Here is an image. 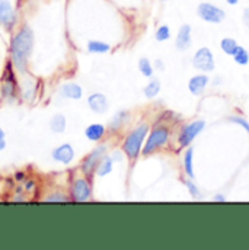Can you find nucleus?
<instances>
[{
    "label": "nucleus",
    "instance_id": "nucleus-1",
    "mask_svg": "<svg viewBox=\"0 0 249 250\" xmlns=\"http://www.w3.org/2000/svg\"><path fill=\"white\" fill-rule=\"evenodd\" d=\"M35 44V35L29 25L23 23L12 37L10 40V60L13 62L15 68L26 74L28 73V62L32 54Z\"/></svg>",
    "mask_w": 249,
    "mask_h": 250
},
{
    "label": "nucleus",
    "instance_id": "nucleus-4",
    "mask_svg": "<svg viewBox=\"0 0 249 250\" xmlns=\"http://www.w3.org/2000/svg\"><path fill=\"white\" fill-rule=\"evenodd\" d=\"M105 154H107V146H105V144L96 146V147H95L83 160H82V163H80V170H82V173H83L86 178L92 179L93 175L96 173V169H98V165H99L101 159H102Z\"/></svg>",
    "mask_w": 249,
    "mask_h": 250
},
{
    "label": "nucleus",
    "instance_id": "nucleus-36",
    "mask_svg": "<svg viewBox=\"0 0 249 250\" xmlns=\"http://www.w3.org/2000/svg\"><path fill=\"white\" fill-rule=\"evenodd\" d=\"M213 201H214V202H226V196H225L223 193H216V195L213 196Z\"/></svg>",
    "mask_w": 249,
    "mask_h": 250
},
{
    "label": "nucleus",
    "instance_id": "nucleus-24",
    "mask_svg": "<svg viewBox=\"0 0 249 250\" xmlns=\"http://www.w3.org/2000/svg\"><path fill=\"white\" fill-rule=\"evenodd\" d=\"M233 60L236 64H239V65H247L249 62V51L245 48V47H242V45H238V48H236V51L233 53Z\"/></svg>",
    "mask_w": 249,
    "mask_h": 250
},
{
    "label": "nucleus",
    "instance_id": "nucleus-28",
    "mask_svg": "<svg viewBox=\"0 0 249 250\" xmlns=\"http://www.w3.org/2000/svg\"><path fill=\"white\" fill-rule=\"evenodd\" d=\"M184 185L187 187L188 192H189V195L192 196V198H200V188L195 185V182H194V179H191V178H188L187 179H184Z\"/></svg>",
    "mask_w": 249,
    "mask_h": 250
},
{
    "label": "nucleus",
    "instance_id": "nucleus-8",
    "mask_svg": "<svg viewBox=\"0 0 249 250\" xmlns=\"http://www.w3.org/2000/svg\"><path fill=\"white\" fill-rule=\"evenodd\" d=\"M204 128H205V121L204 120H197V121H192V123L185 125L181 129L180 135H178V144H180V147H184V148L189 147Z\"/></svg>",
    "mask_w": 249,
    "mask_h": 250
},
{
    "label": "nucleus",
    "instance_id": "nucleus-29",
    "mask_svg": "<svg viewBox=\"0 0 249 250\" xmlns=\"http://www.w3.org/2000/svg\"><path fill=\"white\" fill-rule=\"evenodd\" d=\"M229 121L232 123V124H236L239 125V126H242L247 132L249 134V123L244 118V117H239V115H232V117H229Z\"/></svg>",
    "mask_w": 249,
    "mask_h": 250
},
{
    "label": "nucleus",
    "instance_id": "nucleus-2",
    "mask_svg": "<svg viewBox=\"0 0 249 250\" xmlns=\"http://www.w3.org/2000/svg\"><path fill=\"white\" fill-rule=\"evenodd\" d=\"M149 131H150L149 124L141 123L125 135L124 141H123V153L125 154V157H128L130 160L138 159L141 148H143V143H144Z\"/></svg>",
    "mask_w": 249,
    "mask_h": 250
},
{
    "label": "nucleus",
    "instance_id": "nucleus-16",
    "mask_svg": "<svg viewBox=\"0 0 249 250\" xmlns=\"http://www.w3.org/2000/svg\"><path fill=\"white\" fill-rule=\"evenodd\" d=\"M107 134V126L102 124H91L85 129V137L92 143H99Z\"/></svg>",
    "mask_w": 249,
    "mask_h": 250
},
{
    "label": "nucleus",
    "instance_id": "nucleus-31",
    "mask_svg": "<svg viewBox=\"0 0 249 250\" xmlns=\"http://www.w3.org/2000/svg\"><path fill=\"white\" fill-rule=\"evenodd\" d=\"M4 148H6V134H4V131L0 128V151L4 150Z\"/></svg>",
    "mask_w": 249,
    "mask_h": 250
},
{
    "label": "nucleus",
    "instance_id": "nucleus-37",
    "mask_svg": "<svg viewBox=\"0 0 249 250\" xmlns=\"http://www.w3.org/2000/svg\"><path fill=\"white\" fill-rule=\"evenodd\" d=\"M226 3H227V4H230V6H235V4H238V3H239V0H226Z\"/></svg>",
    "mask_w": 249,
    "mask_h": 250
},
{
    "label": "nucleus",
    "instance_id": "nucleus-20",
    "mask_svg": "<svg viewBox=\"0 0 249 250\" xmlns=\"http://www.w3.org/2000/svg\"><path fill=\"white\" fill-rule=\"evenodd\" d=\"M184 170L185 175L191 179H195V173H194V147L189 146L187 147L185 153H184Z\"/></svg>",
    "mask_w": 249,
    "mask_h": 250
},
{
    "label": "nucleus",
    "instance_id": "nucleus-34",
    "mask_svg": "<svg viewBox=\"0 0 249 250\" xmlns=\"http://www.w3.org/2000/svg\"><path fill=\"white\" fill-rule=\"evenodd\" d=\"M242 19H244V23L247 25V28L249 29V7H245V9H244Z\"/></svg>",
    "mask_w": 249,
    "mask_h": 250
},
{
    "label": "nucleus",
    "instance_id": "nucleus-39",
    "mask_svg": "<svg viewBox=\"0 0 249 250\" xmlns=\"http://www.w3.org/2000/svg\"><path fill=\"white\" fill-rule=\"evenodd\" d=\"M159 1H168V0H159Z\"/></svg>",
    "mask_w": 249,
    "mask_h": 250
},
{
    "label": "nucleus",
    "instance_id": "nucleus-14",
    "mask_svg": "<svg viewBox=\"0 0 249 250\" xmlns=\"http://www.w3.org/2000/svg\"><path fill=\"white\" fill-rule=\"evenodd\" d=\"M88 106L91 108V111H93L95 114H105L110 108V102L108 98L104 93H92L88 98Z\"/></svg>",
    "mask_w": 249,
    "mask_h": 250
},
{
    "label": "nucleus",
    "instance_id": "nucleus-13",
    "mask_svg": "<svg viewBox=\"0 0 249 250\" xmlns=\"http://www.w3.org/2000/svg\"><path fill=\"white\" fill-rule=\"evenodd\" d=\"M192 44V29L191 25L184 23L180 26L178 32H177V38H175V47L180 51H187L188 48Z\"/></svg>",
    "mask_w": 249,
    "mask_h": 250
},
{
    "label": "nucleus",
    "instance_id": "nucleus-7",
    "mask_svg": "<svg viewBox=\"0 0 249 250\" xmlns=\"http://www.w3.org/2000/svg\"><path fill=\"white\" fill-rule=\"evenodd\" d=\"M13 62H7L1 77V95L7 101H13L18 93V82L13 73Z\"/></svg>",
    "mask_w": 249,
    "mask_h": 250
},
{
    "label": "nucleus",
    "instance_id": "nucleus-3",
    "mask_svg": "<svg viewBox=\"0 0 249 250\" xmlns=\"http://www.w3.org/2000/svg\"><path fill=\"white\" fill-rule=\"evenodd\" d=\"M169 137H171V131L166 126H163V125L155 126L152 131H149V134L146 137V143L141 148V154L150 156L152 153H155L156 150L163 147L168 143Z\"/></svg>",
    "mask_w": 249,
    "mask_h": 250
},
{
    "label": "nucleus",
    "instance_id": "nucleus-25",
    "mask_svg": "<svg viewBox=\"0 0 249 250\" xmlns=\"http://www.w3.org/2000/svg\"><path fill=\"white\" fill-rule=\"evenodd\" d=\"M220 48L225 54L227 56H233V53L236 51L238 48V42L233 40V38H223L220 41Z\"/></svg>",
    "mask_w": 249,
    "mask_h": 250
},
{
    "label": "nucleus",
    "instance_id": "nucleus-6",
    "mask_svg": "<svg viewBox=\"0 0 249 250\" xmlns=\"http://www.w3.org/2000/svg\"><path fill=\"white\" fill-rule=\"evenodd\" d=\"M92 199V185L91 179L86 176L76 178L70 187V201L73 202H86Z\"/></svg>",
    "mask_w": 249,
    "mask_h": 250
},
{
    "label": "nucleus",
    "instance_id": "nucleus-12",
    "mask_svg": "<svg viewBox=\"0 0 249 250\" xmlns=\"http://www.w3.org/2000/svg\"><path fill=\"white\" fill-rule=\"evenodd\" d=\"M208 83H210V77H208L205 73L192 76V77L188 80V90L191 92V95L200 96V95H203V93L205 92Z\"/></svg>",
    "mask_w": 249,
    "mask_h": 250
},
{
    "label": "nucleus",
    "instance_id": "nucleus-17",
    "mask_svg": "<svg viewBox=\"0 0 249 250\" xmlns=\"http://www.w3.org/2000/svg\"><path fill=\"white\" fill-rule=\"evenodd\" d=\"M162 90V84H160V80L156 79V77H150V82L143 87V95L147 98V99H155Z\"/></svg>",
    "mask_w": 249,
    "mask_h": 250
},
{
    "label": "nucleus",
    "instance_id": "nucleus-32",
    "mask_svg": "<svg viewBox=\"0 0 249 250\" xmlns=\"http://www.w3.org/2000/svg\"><path fill=\"white\" fill-rule=\"evenodd\" d=\"M111 157H113L114 162H121L123 160V153L118 151V150H115L114 153H111Z\"/></svg>",
    "mask_w": 249,
    "mask_h": 250
},
{
    "label": "nucleus",
    "instance_id": "nucleus-38",
    "mask_svg": "<svg viewBox=\"0 0 249 250\" xmlns=\"http://www.w3.org/2000/svg\"><path fill=\"white\" fill-rule=\"evenodd\" d=\"M13 201H22V202H25L26 199L23 196H16V198H13Z\"/></svg>",
    "mask_w": 249,
    "mask_h": 250
},
{
    "label": "nucleus",
    "instance_id": "nucleus-35",
    "mask_svg": "<svg viewBox=\"0 0 249 250\" xmlns=\"http://www.w3.org/2000/svg\"><path fill=\"white\" fill-rule=\"evenodd\" d=\"M156 70H159V71H163L165 70V64L163 62L160 60V59H156V62H155V65H153Z\"/></svg>",
    "mask_w": 249,
    "mask_h": 250
},
{
    "label": "nucleus",
    "instance_id": "nucleus-10",
    "mask_svg": "<svg viewBox=\"0 0 249 250\" xmlns=\"http://www.w3.org/2000/svg\"><path fill=\"white\" fill-rule=\"evenodd\" d=\"M18 23V15L10 0H0V25L6 31H12Z\"/></svg>",
    "mask_w": 249,
    "mask_h": 250
},
{
    "label": "nucleus",
    "instance_id": "nucleus-26",
    "mask_svg": "<svg viewBox=\"0 0 249 250\" xmlns=\"http://www.w3.org/2000/svg\"><path fill=\"white\" fill-rule=\"evenodd\" d=\"M155 38L158 42H165L171 38V28L168 25H160L156 32H155Z\"/></svg>",
    "mask_w": 249,
    "mask_h": 250
},
{
    "label": "nucleus",
    "instance_id": "nucleus-18",
    "mask_svg": "<svg viewBox=\"0 0 249 250\" xmlns=\"http://www.w3.org/2000/svg\"><path fill=\"white\" fill-rule=\"evenodd\" d=\"M86 48L92 54H107L111 50V45L108 42L99 41V40H91L86 44Z\"/></svg>",
    "mask_w": 249,
    "mask_h": 250
},
{
    "label": "nucleus",
    "instance_id": "nucleus-5",
    "mask_svg": "<svg viewBox=\"0 0 249 250\" xmlns=\"http://www.w3.org/2000/svg\"><path fill=\"white\" fill-rule=\"evenodd\" d=\"M197 15L201 21L207 23H222L226 18V12L219 7L217 4H213L210 1H203L197 6Z\"/></svg>",
    "mask_w": 249,
    "mask_h": 250
},
{
    "label": "nucleus",
    "instance_id": "nucleus-30",
    "mask_svg": "<svg viewBox=\"0 0 249 250\" xmlns=\"http://www.w3.org/2000/svg\"><path fill=\"white\" fill-rule=\"evenodd\" d=\"M23 188H25V190H32L34 188H35V181L34 179H25L23 181Z\"/></svg>",
    "mask_w": 249,
    "mask_h": 250
},
{
    "label": "nucleus",
    "instance_id": "nucleus-21",
    "mask_svg": "<svg viewBox=\"0 0 249 250\" xmlns=\"http://www.w3.org/2000/svg\"><path fill=\"white\" fill-rule=\"evenodd\" d=\"M128 118H130V112L128 111H120V112H117L113 117V120L110 121V124H108L110 131H113V132L114 131H118L128 121Z\"/></svg>",
    "mask_w": 249,
    "mask_h": 250
},
{
    "label": "nucleus",
    "instance_id": "nucleus-9",
    "mask_svg": "<svg viewBox=\"0 0 249 250\" xmlns=\"http://www.w3.org/2000/svg\"><path fill=\"white\" fill-rule=\"evenodd\" d=\"M192 65H194V68H197L203 73L213 71L216 67V62H214V56H213L211 50L208 47L198 48L192 57Z\"/></svg>",
    "mask_w": 249,
    "mask_h": 250
},
{
    "label": "nucleus",
    "instance_id": "nucleus-15",
    "mask_svg": "<svg viewBox=\"0 0 249 250\" xmlns=\"http://www.w3.org/2000/svg\"><path fill=\"white\" fill-rule=\"evenodd\" d=\"M60 93H62V96L67 98V99L79 101L83 96V89L80 84H77L74 82H68V83H64L60 87Z\"/></svg>",
    "mask_w": 249,
    "mask_h": 250
},
{
    "label": "nucleus",
    "instance_id": "nucleus-19",
    "mask_svg": "<svg viewBox=\"0 0 249 250\" xmlns=\"http://www.w3.org/2000/svg\"><path fill=\"white\" fill-rule=\"evenodd\" d=\"M114 160H113V157H111V154L108 156V154H105L102 159H101V162H99V165H98V169H96V175L99 176V178H104V176H107V175H110L111 172H113V167H114Z\"/></svg>",
    "mask_w": 249,
    "mask_h": 250
},
{
    "label": "nucleus",
    "instance_id": "nucleus-22",
    "mask_svg": "<svg viewBox=\"0 0 249 250\" xmlns=\"http://www.w3.org/2000/svg\"><path fill=\"white\" fill-rule=\"evenodd\" d=\"M66 126H67V120L63 114H56L51 121H50V129L56 134H62L66 131Z\"/></svg>",
    "mask_w": 249,
    "mask_h": 250
},
{
    "label": "nucleus",
    "instance_id": "nucleus-11",
    "mask_svg": "<svg viewBox=\"0 0 249 250\" xmlns=\"http://www.w3.org/2000/svg\"><path fill=\"white\" fill-rule=\"evenodd\" d=\"M51 157L54 162L57 163H62L64 166L70 165L74 159V148L71 147V144L68 143H64L62 146L56 147L53 151H51Z\"/></svg>",
    "mask_w": 249,
    "mask_h": 250
},
{
    "label": "nucleus",
    "instance_id": "nucleus-27",
    "mask_svg": "<svg viewBox=\"0 0 249 250\" xmlns=\"http://www.w3.org/2000/svg\"><path fill=\"white\" fill-rule=\"evenodd\" d=\"M45 202H68L70 201V196L68 195H64L63 192H51L48 196L44 198Z\"/></svg>",
    "mask_w": 249,
    "mask_h": 250
},
{
    "label": "nucleus",
    "instance_id": "nucleus-23",
    "mask_svg": "<svg viewBox=\"0 0 249 250\" xmlns=\"http://www.w3.org/2000/svg\"><path fill=\"white\" fill-rule=\"evenodd\" d=\"M138 71L144 76V77H147V79H150V77H153V73H155V67H153V64L150 62L149 59H146V57H141L140 60H138Z\"/></svg>",
    "mask_w": 249,
    "mask_h": 250
},
{
    "label": "nucleus",
    "instance_id": "nucleus-33",
    "mask_svg": "<svg viewBox=\"0 0 249 250\" xmlns=\"http://www.w3.org/2000/svg\"><path fill=\"white\" fill-rule=\"evenodd\" d=\"M26 179V173L25 172H16L15 173V181L16 182H23Z\"/></svg>",
    "mask_w": 249,
    "mask_h": 250
}]
</instances>
